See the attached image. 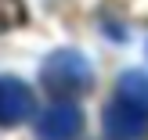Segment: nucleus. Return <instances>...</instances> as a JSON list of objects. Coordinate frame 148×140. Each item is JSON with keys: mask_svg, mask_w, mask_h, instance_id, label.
<instances>
[{"mask_svg": "<svg viewBox=\"0 0 148 140\" xmlns=\"http://www.w3.org/2000/svg\"><path fill=\"white\" fill-rule=\"evenodd\" d=\"M105 133L108 140H145L148 137V108L137 104L134 97L116 90V97L105 108Z\"/></svg>", "mask_w": 148, "mask_h": 140, "instance_id": "f03ea898", "label": "nucleus"}, {"mask_svg": "<svg viewBox=\"0 0 148 140\" xmlns=\"http://www.w3.org/2000/svg\"><path fill=\"white\" fill-rule=\"evenodd\" d=\"M33 115V90L14 76H0V126H18Z\"/></svg>", "mask_w": 148, "mask_h": 140, "instance_id": "20e7f679", "label": "nucleus"}, {"mask_svg": "<svg viewBox=\"0 0 148 140\" xmlns=\"http://www.w3.org/2000/svg\"><path fill=\"white\" fill-rule=\"evenodd\" d=\"M22 22V0H0V32Z\"/></svg>", "mask_w": 148, "mask_h": 140, "instance_id": "39448f33", "label": "nucleus"}, {"mask_svg": "<svg viewBox=\"0 0 148 140\" xmlns=\"http://www.w3.org/2000/svg\"><path fill=\"white\" fill-rule=\"evenodd\" d=\"M40 79L54 97H76V93L90 90L94 83V68L79 50H54V54L43 61Z\"/></svg>", "mask_w": 148, "mask_h": 140, "instance_id": "f257e3e1", "label": "nucleus"}, {"mask_svg": "<svg viewBox=\"0 0 148 140\" xmlns=\"http://www.w3.org/2000/svg\"><path fill=\"white\" fill-rule=\"evenodd\" d=\"M79 129H83V112L76 104H54L36 122V137L40 140H76Z\"/></svg>", "mask_w": 148, "mask_h": 140, "instance_id": "7ed1b4c3", "label": "nucleus"}]
</instances>
